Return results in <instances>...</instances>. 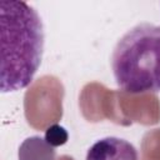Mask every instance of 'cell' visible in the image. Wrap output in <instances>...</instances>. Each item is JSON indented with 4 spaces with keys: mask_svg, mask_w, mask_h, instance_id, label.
Segmentation results:
<instances>
[{
    "mask_svg": "<svg viewBox=\"0 0 160 160\" xmlns=\"http://www.w3.org/2000/svg\"><path fill=\"white\" fill-rule=\"evenodd\" d=\"M0 89L26 88L38 71L44 51V26L36 10L25 1L1 0Z\"/></svg>",
    "mask_w": 160,
    "mask_h": 160,
    "instance_id": "cell-1",
    "label": "cell"
},
{
    "mask_svg": "<svg viewBox=\"0 0 160 160\" xmlns=\"http://www.w3.org/2000/svg\"><path fill=\"white\" fill-rule=\"evenodd\" d=\"M111 68L119 88L131 94L160 91V26L142 22L118 41Z\"/></svg>",
    "mask_w": 160,
    "mask_h": 160,
    "instance_id": "cell-2",
    "label": "cell"
},
{
    "mask_svg": "<svg viewBox=\"0 0 160 160\" xmlns=\"http://www.w3.org/2000/svg\"><path fill=\"white\" fill-rule=\"evenodd\" d=\"M86 160H138V151L129 141L108 136L98 140L88 150Z\"/></svg>",
    "mask_w": 160,
    "mask_h": 160,
    "instance_id": "cell-3",
    "label": "cell"
},
{
    "mask_svg": "<svg viewBox=\"0 0 160 160\" xmlns=\"http://www.w3.org/2000/svg\"><path fill=\"white\" fill-rule=\"evenodd\" d=\"M19 160H56V151L45 139L30 136L19 148Z\"/></svg>",
    "mask_w": 160,
    "mask_h": 160,
    "instance_id": "cell-4",
    "label": "cell"
},
{
    "mask_svg": "<svg viewBox=\"0 0 160 160\" xmlns=\"http://www.w3.org/2000/svg\"><path fill=\"white\" fill-rule=\"evenodd\" d=\"M45 140L51 146H60L64 145L68 141V132L66 130L60 125H52L50 126L45 132Z\"/></svg>",
    "mask_w": 160,
    "mask_h": 160,
    "instance_id": "cell-5",
    "label": "cell"
}]
</instances>
